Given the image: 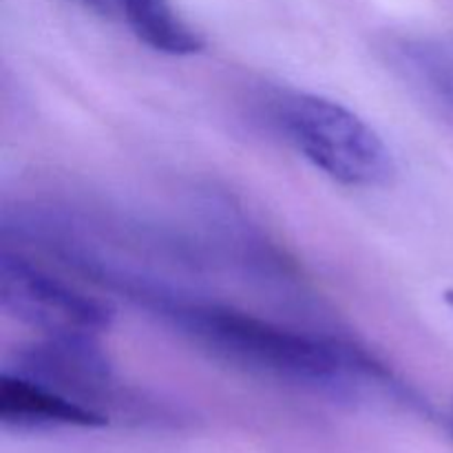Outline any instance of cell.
<instances>
[{
	"instance_id": "1",
	"label": "cell",
	"mask_w": 453,
	"mask_h": 453,
	"mask_svg": "<svg viewBox=\"0 0 453 453\" xmlns=\"http://www.w3.org/2000/svg\"><path fill=\"white\" fill-rule=\"evenodd\" d=\"M157 317L228 365L339 401L383 398L420 407L392 372L358 345L273 321L261 314L206 299L181 296Z\"/></svg>"
},
{
	"instance_id": "2",
	"label": "cell",
	"mask_w": 453,
	"mask_h": 453,
	"mask_svg": "<svg viewBox=\"0 0 453 453\" xmlns=\"http://www.w3.org/2000/svg\"><path fill=\"white\" fill-rule=\"evenodd\" d=\"M270 122L317 171L348 188H376L392 180L396 164L383 135L332 97L277 91L268 100Z\"/></svg>"
},
{
	"instance_id": "3",
	"label": "cell",
	"mask_w": 453,
	"mask_h": 453,
	"mask_svg": "<svg viewBox=\"0 0 453 453\" xmlns=\"http://www.w3.org/2000/svg\"><path fill=\"white\" fill-rule=\"evenodd\" d=\"M0 305L4 314L44 336H100L113 321L106 301L7 248L0 255Z\"/></svg>"
},
{
	"instance_id": "4",
	"label": "cell",
	"mask_w": 453,
	"mask_h": 453,
	"mask_svg": "<svg viewBox=\"0 0 453 453\" xmlns=\"http://www.w3.org/2000/svg\"><path fill=\"white\" fill-rule=\"evenodd\" d=\"M4 370L38 380L109 420L140 405L118 379L97 336H42L13 352Z\"/></svg>"
},
{
	"instance_id": "5",
	"label": "cell",
	"mask_w": 453,
	"mask_h": 453,
	"mask_svg": "<svg viewBox=\"0 0 453 453\" xmlns=\"http://www.w3.org/2000/svg\"><path fill=\"white\" fill-rule=\"evenodd\" d=\"M111 420L47 385L3 370L0 374V425L16 432L38 429H97Z\"/></svg>"
},
{
	"instance_id": "6",
	"label": "cell",
	"mask_w": 453,
	"mask_h": 453,
	"mask_svg": "<svg viewBox=\"0 0 453 453\" xmlns=\"http://www.w3.org/2000/svg\"><path fill=\"white\" fill-rule=\"evenodd\" d=\"M113 4L115 18L153 51L195 56L203 49V38L184 20L173 0H113Z\"/></svg>"
},
{
	"instance_id": "7",
	"label": "cell",
	"mask_w": 453,
	"mask_h": 453,
	"mask_svg": "<svg viewBox=\"0 0 453 453\" xmlns=\"http://www.w3.org/2000/svg\"><path fill=\"white\" fill-rule=\"evenodd\" d=\"M392 56L407 78L453 111V38H403L392 47Z\"/></svg>"
},
{
	"instance_id": "8",
	"label": "cell",
	"mask_w": 453,
	"mask_h": 453,
	"mask_svg": "<svg viewBox=\"0 0 453 453\" xmlns=\"http://www.w3.org/2000/svg\"><path fill=\"white\" fill-rule=\"evenodd\" d=\"M82 7L91 9V12L100 13V16L106 18H115V4L113 0H78Z\"/></svg>"
},
{
	"instance_id": "9",
	"label": "cell",
	"mask_w": 453,
	"mask_h": 453,
	"mask_svg": "<svg viewBox=\"0 0 453 453\" xmlns=\"http://www.w3.org/2000/svg\"><path fill=\"white\" fill-rule=\"evenodd\" d=\"M449 425H451V432H453V407H451V414H449Z\"/></svg>"
}]
</instances>
